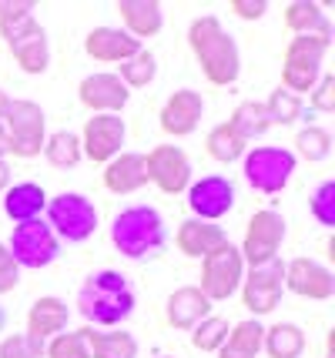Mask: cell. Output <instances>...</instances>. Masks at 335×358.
Masks as SVG:
<instances>
[{
    "label": "cell",
    "instance_id": "obj_1",
    "mask_svg": "<svg viewBox=\"0 0 335 358\" xmlns=\"http://www.w3.org/2000/svg\"><path fill=\"white\" fill-rule=\"evenodd\" d=\"M188 47H192L194 61L201 67L208 84L215 87H231L241 74V54L235 37L222 27L218 17H194L188 27Z\"/></svg>",
    "mask_w": 335,
    "mask_h": 358
},
{
    "label": "cell",
    "instance_id": "obj_2",
    "mask_svg": "<svg viewBox=\"0 0 335 358\" xmlns=\"http://www.w3.org/2000/svg\"><path fill=\"white\" fill-rule=\"evenodd\" d=\"M78 312L94 328L121 325L134 312V288L128 285V278L121 271L101 268V271H94L91 278L84 281V288L78 292Z\"/></svg>",
    "mask_w": 335,
    "mask_h": 358
},
{
    "label": "cell",
    "instance_id": "obj_3",
    "mask_svg": "<svg viewBox=\"0 0 335 358\" xmlns=\"http://www.w3.org/2000/svg\"><path fill=\"white\" fill-rule=\"evenodd\" d=\"M111 245L128 262H151L168 245V224L158 208H148V204L124 208L111 221Z\"/></svg>",
    "mask_w": 335,
    "mask_h": 358
},
{
    "label": "cell",
    "instance_id": "obj_4",
    "mask_svg": "<svg viewBox=\"0 0 335 358\" xmlns=\"http://www.w3.org/2000/svg\"><path fill=\"white\" fill-rule=\"evenodd\" d=\"M48 228L54 231L57 241L80 245L97 231V208L91 198H84L78 191H64L48 201Z\"/></svg>",
    "mask_w": 335,
    "mask_h": 358
},
{
    "label": "cell",
    "instance_id": "obj_5",
    "mask_svg": "<svg viewBox=\"0 0 335 358\" xmlns=\"http://www.w3.org/2000/svg\"><path fill=\"white\" fill-rule=\"evenodd\" d=\"M3 131L10 141V155L14 157H37L44 151V141H48V114L41 104L34 101H10L3 110Z\"/></svg>",
    "mask_w": 335,
    "mask_h": 358
},
{
    "label": "cell",
    "instance_id": "obj_6",
    "mask_svg": "<svg viewBox=\"0 0 335 358\" xmlns=\"http://www.w3.org/2000/svg\"><path fill=\"white\" fill-rule=\"evenodd\" d=\"M241 171H245V181L262 191V194H278L285 191V185L295 174V155L288 148H252L241 157Z\"/></svg>",
    "mask_w": 335,
    "mask_h": 358
},
{
    "label": "cell",
    "instance_id": "obj_7",
    "mask_svg": "<svg viewBox=\"0 0 335 358\" xmlns=\"http://www.w3.org/2000/svg\"><path fill=\"white\" fill-rule=\"evenodd\" d=\"M245 278V262H241V251L224 241L211 251L208 258H201V295L215 305V301H228L241 288Z\"/></svg>",
    "mask_w": 335,
    "mask_h": 358
},
{
    "label": "cell",
    "instance_id": "obj_8",
    "mask_svg": "<svg viewBox=\"0 0 335 358\" xmlns=\"http://www.w3.org/2000/svg\"><path fill=\"white\" fill-rule=\"evenodd\" d=\"M285 241V218L271 208H262L248 218V228H245V241H241V262L248 268L269 265L278 258V248Z\"/></svg>",
    "mask_w": 335,
    "mask_h": 358
},
{
    "label": "cell",
    "instance_id": "obj_9",
    "mask_svg": "<svg viewBox=\"0 0 335 358\" xmlns=\"http://www.w3.org/2000/svg\"><path fill=\"white\" fill-rule=\"evenodd\" d=\"M7 251L17 262V268H48L57 262L61 255V241L54 238V231L48 228V221H24L17 224L10 241H7Z\"/></svg>",
    "mask_w": 335,
    "mask_h": 358
},
{
    "label": "cell",
    "instance_id": "obj_10",
    "mask_svg": "<svg viewBox=\"0 0 335 358\" xmlns=\"http://www.w3.org/2000/svg\"><path fill=\"white\" fill-rule=\"evenodd\" d=\"M144 174L161 194H181L192 185V161L178 144H158L144 155Z\"/></svg>",
    "mask_w": 335,
    "mask_h": 358
},
{
    "label": "cell",
    "instance_id": "obj_11",
    "mask_svg": "<svg viewBox=\"0 0 335 358\" xmlns=\"http://www.w3.org/2000/svg\"><path fill=\"white\" fill-rule=\"evenodd\" d=\"M285 292V262H269V265L248 268V275L241 278V305L255 315H269L278 308Z\"/></svg>",
    "mask_w": 335,
    "mask_h": 358
},
{
    "label": "cell",
    "instance_id": "obj_12",
    "mask_svg": "<svg viewBox=\"0 0 335 358\" xmlns=\"http://www.w3.org/2000/svg\"><path fill=\"white\" fill-rule=\"evenodd\" d=\"M124 138H128V127H124V117L117 114H91L84 121V131H80V155L94 164H108L111 157L121 155L124 148Z\"/></svg>",
    "mask_w": 335,
    "mask_h": 358
},
{
    "label": "cell",
    "instance_id": "obj_13",
    "mask_svg": "<svg viewBox=\"0 0 335 358\" xmlns=\"http://www.w3.org/2000/svg\"><path fill=\"white\" fill-rule=\"evenodd\" d=\"M188 208L198 221H215L224 218L235 208V185L222 178V174H208L201 181L188 185Z\"/></svg>",
    "mask_w": 335,
    "mask_h": 358
},
{
    "label": "cell",
    "instance_id": "obj_14",
    "mask_svg": "<svg viewBox=\"0 0 335 358\" xmlns=\"http://www.w3.org/2000/svg\"><path fill=\"white\" fill-rule=\"evenodd\" d=\"M285 292L308 301H329L335 295V275L312 258H292L285 265Z\"/></svg>",
    "mask_w": 335,
    "mask_h": 358
},
{
    "label": "cell",
    "instance_id": "obj_15",
    "mask_svg": "<svg viewBox=\"0 0 335 358\" xmlns=\"http://www.w3.org/2000/svg\"><path fill=\"white\" fill-rule=\"evenodd\" d=\"M201 114H205V101H201V94L181 87V91H175L168 101H164L158 121H161V131H164L168 138H188V134L198 131Z\"/></svg>",
    "mask_w": 335,
    "mask_h": 358
},
{
    "label": "cell",
    "instance_id": "obj_16",
    "mask_svg": "<svg viewBox=\"0 0 335 358\" xmlns=\"http://www.w3.org/2000/svg\"><path fill=\"white\" fill-rule=\"evenodd\" d=\"M78 97L91 114H117V110H124L131 91L117 80V74H104L101 71V74H87L80 80Z\"/></svg>",
    "mask_w": 335,
    "mask_h": 358
},
{
    "label": "cell",
    "instance_id": "obj_17",
    "mask_svg": "<svg viewBox=\"0 0 335 358\" xmlns=\"http://www.w3.org/2000/svg\"><path fill=\"white\" fill-rule=\"evenodd\" d=\"M138 50H141V44L121 27H94L84 37V54L94 57L97 64H124Z\"/></svg>",
    "mask_w": 335,
    "mask_h": 358
},
{
    "label": "cell",
    "instance_id": "obj_18",
    "mask_svg": "<svg viewBox=\"0 0 335 358\" xmlns=\"http://www.w3.org/2000/svg\"><path fill=\"white\" fill-rule=\"evenodd\" d=\"M228 241V234H224L222 224H211V221H198V218H188L178 224L175 231V245L178 251L185 255V258H208L211 251L224 245Z\"/></svg>",
    "mask_w": 335,
    "mask_h": 358
},
{
    "label": "cell",
    "instance_id": "obj_19",
    "mask_svg": "<svg viewBox=\"0 0 335 358\" xmlns=\"http://www.w3.org/2000/svg\"><path fill=\"white\" fill-rule=\"evenodd\" d=\"M164 315H168V322H171L175 328L192 331L201 318L211 315V301L201 295V288H198V285H181V288H175V292L168 295Z\"/></svg>",
    "mask_w": 335,
    "mask_h": 358
},
{
    "label": "cell",
    "instance_id": "obj_20",
    "mask_svg": "<svg viewBox=\"0 0 335 358\" xmlns=\"http://www.w3.org/2000/svg\"><path fill=\"white\" fill-rule=\"evenodd\" d=\"M114 10L124 20V34H131L138 44L144 37H158L164 27V10L155 0H117Z\"/></svg>",
    "mask_w": 335,
    "mask_h": 358
},
{
    "label": "cell",
    "instance_id": "obj_21",
    "mask_svg": "<svg viewBox=\"0 0 335 358\" xmlns=\"http://www.w3.org/2000/svg\"><path fill=\"white\" fill-rule=\"evenodd\" d=\"M148 185V174H144V155L138 151H121L117 157H111L104 164V187L111 194H134Z\"/></svg>",
    "mask_w": 335,
    "mask_h": 358
},
{
    "label": "cell",
    "instance_id": "obj_22",
    "mask_svg": "<svg viewBox=\"0 0 335 358\" xmlns=\"http://www.w3.org/2000/svg\"><path fill=\"white\" fill-rule=\"evenodd\" d=\"M67 318H71L67 301H61V298H54V295L37 298L31 305V312H27V335L37 338V342H48V338L64 331Z\"/></svg>",
    "mask_w": 335,
    "mask_h": 358
},
{
    "label": "cell",
    "instance_id": "obj_23",
    "mask_svg": "<svg viewBox=\"0 0 335 358\" xmlns=\"http://www.w3.org/2000/svg\"><path fill=\"white\" fill-rule=\"evenodd\" d=\"M10 54H14L17 67L24 71V74H44L50 64V47H48V34L44 27L34 20L31 31H24L17 41H10Z\"/></svg>",
    "mask_w": 335,
    "mask_h": 358
},
{
    "label": "cell",
    "instance_id": "obj_24",
    "mask_svg": "<svg viewBox=\"0 0 335 358\" xmlns=\"http://www.w3.org/2000/svg\"><path fill=\"white\" fill-rule=\"evenodd\" d=\"M44 208H48V191L41 185H34V181H20V185L3 191V215L14 224L37 221Z\"/></svg>",
    "mask_w": 335,
    "mask_h": 358
},
{
    "label": "cell",
    "instance_id": "obj_25",
    "mask_svg": "<svg viewBox=\"0 0 335 358\" xmlns=\"http://www.w3.org/2000/svg\"><path fill=\"white\" fill-rule=\"evenodd\" d=\"M262 338H265V325L258 318H245V322L228 328V338L218 348V358H258Z\"/></svg>",
    "mask_w": 335,
    "mask_h": 358
},
{
    "label": "cell",
    "instance_id": "obj_26",
    "mask_svg": "<svg viewBox=\"0 0 335 358\" xmlns=\"http://www.w3.org/2000/svg\"><path fill=\"white\" fill-rule=\"evenodd\" d=\"M87 355L91 358H138V338L131 331H101L84 328Z\"/></svg>",
    "mask_w": 335,
    "mask_h": 358
},
{
    "label": "cell",
    "instance_id": "obj_27",
    "mask_svg": "<svg viewBox=\"0 0 335 358\" xmlns=\"http://www.w3.org/2000/svg\"><path fill=\"white\" fill-rule=\"evenodd\" d=\"M285 27L292 34H319V37H332V24L325 20L322 3L312 0H292L285 7Z\"/></svg>",
    "mask_w": 335,
    "mask_h": 358
},
{
    "label": "cell",
    "instance_id": "obj_28",
    "mask_svg": "<svg viewBox=\"0 0 335 358\" xmlns=\"http://www.w3.org/2000/svg\"><path fill=\"white\" fill-rule=\"evenodd\" d=\"M262 352H269V358H299L305 352V331L295 322H278L265 328Z\"/></svg>",
    "mask_w": 335,
    "mask_h": 358
},
{
    "label": "cell",
    "instance_id": "obj_29",
    "mask_svg": "<svg viewBox=\"0 0 335 358\" xmlns=\"http://www.w3.org/2000/svg\"><path fill=\"white\" fill-rule=\"evenodd\" d=\"M332 47V37H319V34H295L285 47L282 64H302V67H322L325 54Z\"/></svg>",
    "mask_w": 335,
    "mask_h": 358
},
{
    "label": "cell",
    "instance_id": "obj_30",
    "mask_svg": "<svg viewBox=\"0 0 335 358\" xmlns=\"http://www.w3.org/2000/svg\"><path fill=\"white\" fill-rule=\"evenodd\" d=\"M228 124H231V131L248 144V141L262 138V134L271 127V121H269V114H265V104H258V101H241L238 108H235V114L228 117Z\"/></svg>",
    "mask_w": 335,
    "mask_h": 358
},
{
    "label": "cell",
    "instance_id": "obj_31",
    "mask_svg": "<svg viewBox=\"0 0 335 358\" xmlns=\"http://www.w3.org/2000/svg\"><path fill=\"white\" fill-rule=\"evenodd\" d=\"M205 148H208V155L215 157V161H222V164H231V161L245 157V151H248V144L231 131L228 121H224V124H215L211 131H208Z\"/></svg>",
    "mask_w": 335,
    "mask_h": 358
},
{
    "label": "cell",
    "instance_id": "obj_32",
    "mask_svg": "<svg viewBox=\"0 0 335 358\" xmlns=\"http://www.w3.org/2000/svg\"><path fill=\"white\" fill-rule=\"evenodd\" d=\"M44 157H48L54 168H61V171H67V168H78L80 164V141L78 134H71V131H57V134H50L48 141H44Z\"/></svg>",
    "mask_w": 335,
    "mask_h": 358
},
{
    "label": "cell",
    "instance_id": "obj_33",
    "mask_svg": "<svg viewBox=\"0 0 335 358\" xmlns=\"http://www.w3.org/2000/svg\"><path fill=\"white\" fill-rule=\"evenodd\" d=\"M158 74V61H155V54L151 50H138L134 57H128L124 64H117V80L124 84V87H148L151 80Z\"/></svg>",
    "mask_w": 335,
    "mask_h": 358
},
{
    "label": "cell",
    "instance_id": "obj_34",
    "mask_svg": "<svg viewBox=\"0 0 335 358\" xmlns=\"http://www.w3.org/2000/svg\"><path fill=\"white\" fill-rule=\"evenodd\" d=\"M265 114H269L271 124H295L302 117V97L288 94L285 87H275L269 94V101H265Z\"/></svg>",
    "mask_w": 335,
    "mask_h": 358
},
{
    "label": "cell",
    "instance_id": "obj_35",
    "mask_svg": "<svg viewBox=\"0 0 335 358\" xmlns=\"http://www.w3.org/2000/svg\"><path fill=\"white\" fill-rule=\"evenodd\" d=\"M228 328H231L228 318L208 315V318H201V322L192 328V345L198 352H218L224 345V338H228Z\"/></svg>",
    "mask_w": 335,
    "mask_h": 358
},
{
    "label": "cell",
    "instance_id": "obj_36",
    "mask_svg": "<svg viewBox=\"0 0 335 358\" xmlns=\"http://www.w3.org/2000/svg\"><path fill=\"white\" fill-rule=\"evenodd\" d=\"M295 151L305 157V161H312V164H319L325 157L332 155V134L325 131V127H302L299 131V138H295Z\"/></svg>",
    "mask_w": 335,
    "mask_h": 358
},
{
    "label": "cell",
    "instance_id": "obj_37",
    "mask_svg": "<svg viewBox=\"0 0 335 358\" xmlns=\"http://www.w3.org/2000/svg\"><path fill=\"white\" fill-rule=\"evenodd\" d=\"M44 355H48V358H91V355H87V338H84V328L54 335L50 342H44Z\"/></svg>",
    "mask_w": 335,
    "mask_h": 358
},
{
    "label": "cell",
    "instance_id": "obj_38",
    "mask_svg": "<svg viewBox=\"0 0 335 358\" xmlns=\"http://www.w3.org/2000/svg\"><path fill=\"white\" fill-rule=\"evenodd\" d=\"M308 211L322 228H335V181H322L312 198H308Z\"/></svg>",
    "mask_w": 335,
    "mask_h": 358
},
{
    "label": "cell",
    "instance_id": "obj_39",
    "mask_svg": "<svg viewBox=\"0 0 335 358\" xmlns=\"http://www.w3.org/2000/svg\"><path fill=\"white\" fill-rule=\"evenodd\" d=\"M44 355V342L31 338L27 331H14L0 342V358H41Z\"/></svg>",
    "mask_w": 335,
    "mask_h": 358
},
{
    "label": "cell",
    "instance_id": "obj_40",
    "mask_svg": "<svg viewBox=\"0 0 335 358\" xmlns=\"http://www.w3.org/2000/svg\"><path fill=\"white\" fill-rule=\"evenodd\" d=\"M308 110H312V114H332L335 110V78L332 74L319 78V84L312 87V94H308Z\"/></svg>",
    "mask_w": 335,
    "mask_h": 358
},
{
    "label": "cell",
    "instance_id": "obj_41",
    "mask_svg": "<svg viewBox=\"0 0 335 358\" xmlns=\"http://www.w3.org/2000/svg\"><path fill=\"white\" fill-rule=\"evenodd\" d=\"M17 281H20V268H17V262L10 258V251H7V245L0 241V295H7V292H14Z\"/></svg>",
    "mask_w": 335,
    "mask_h": 358
},
{
    "label": "cell",
    "instance_id": "obj_42",
    "mask_svg": "<svg viewBox=\"0 0 335 358\" xmlns=\"http://www.w3.org/2000/svg\"><path fill=\"white\" fill-rule=\"evenodd\" d=\"M228 10L235 17H241V20H262L265 10H269V3L265 0H231Z\"/></svg>",
    "mask_w": 335,
    "mask_h": 358
},
{
    "label": "cell",
    "instance_id": "obj_43",
    "mask_svg": "<svg viewBox=\"0 0 335 358\" xmlns=\"http://www.w3.org/2000/svg\"><path fill=\"white\" fill-rule=\"evenodd\" d=\"M34 7H37L34 0H0V20H20V17H31Z\"/></svg>",
    "mask_w": 335,
    "mask_h": 358
},
{
    "label": "cell",
    "instance_id": "obj_44",
    "mask_svg": "<svg viewBox=\"0 0 335 358\" xmlns=\"http://www.w3.org/2000/svg\"><path fill=\"white\" fill-rule=\"evenodd\" d=\"M34 17H20V20H0V37L10 44V41H17L24 31H31Z\"/></svg>",
    "mask_w": 335,
    "mask_h": 358
},
{
    "label": "cell",
    "instance_id": "obj_45",
    "mask_svg": "<svg viewBox=\"0 0 335 358\" xmlns=\"http://www.w3.org/2000/svg\"><path fill=\"white\" fill-rule=\"evenodd\" d=\"M10 187V164H7V157H0V191H7Z\"/></svg>",
    "mask_w": 335,
    "mask_h": 358
},
{
    "label": "cell",
    "instance_id": "obj_46",
    "mask_svg": "<svg viewBox=\"0 0 335 358\" xmlns=\"http://www.w3.org/2000/svg\"><path fill=\"white\" fill-rule=\"evenodd\" d=\"M10 155V141H7V131H3V124H0V157Z\"/></svg>",
    "mask_w": 335,
    "mask_h": 358
},
{
    "label": "cell",
    "instance_id": "obj_47",
    "mask_svg": "<svg viewBox=\"0 0 335 358\" xmlns=\"http://www.w3.org/2000/svg\"><path fill=\"white\" fill-rule=\"evenodd\" d=\"M7 104H10V97H7V94L0 91V121H3V110H7Z\"/></svg>",
    "mask_w": 335,
    "mask_h": 358
},
{
    "label": "cell",
    "instance_id": "obj_48",
    "mask_svg": "<svg viewBox=\"0 0 335 358\" xmlns=\"http://www.w3.org/2000/svg\"><path fill=\"white\" fill-rule=\"evenodd\" d=\"M3 328H7V312L0 308V331H3Z\"/></svg>",
    "mask_w": 335,
    "mask_h": 358
},
{
    "label": "cell",
    "instance_id": "obj_49",
    "mask_svg": "<svg viewBox=\"0 0 335 358\" xmlns=\"http://www.w3.org/2000/svg\"><path fill=\"white\" fill-rule=\"evenodd\" d=\"M161 358H171V355H161Z\"/></svg>",
    "mask_w": 335,
    "mask_h": 358
}]
</instances>
